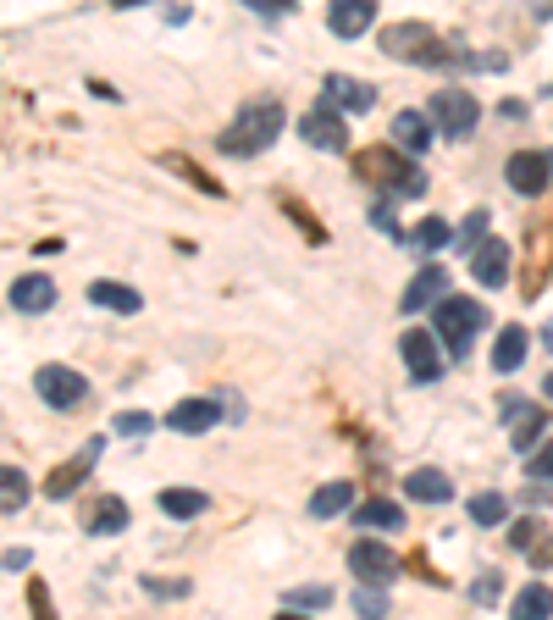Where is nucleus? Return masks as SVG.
I'll return each mask as SVG.
<instances>
[{"instance_id": "39", "label": "nucleus", "mask_w": 553, "mask_h": 620, "mask_svg": "<svg viewBox=\"0 0 553 620\" xmlns=\"http://www.w3.org/2000/svg\"><path fill=\"white\" fill-rule=\"evenodd\" d=\"M526 471H531V477H542V482L553 477V443H548V449H537V455H526Z\"/></svg>"}, {"instance_id": "12", "label": "nucleus", "mask_w": 553, "mask_h": 620, "mask_svg": "<svg viewBox=\"0 0 553 620\" xmlns=\"http://www.w3.org/2000/svg\"><path fill=\"white\" fill-rule=\"evenodd\" d=\"M95 460H101V437H89V443H83V449H78L67 466H56V471L45 477V493H50V499H67V493H78V482H83L89 471H95Z\"/></svg>"}, {"instance_id": "11", "label": "nucleus", "mask_w": 553, "mask_h": 620, "mask_svg": "<svg viewBox=\"0 0 553 620\" xmlns=\"http://www.w3.org/2000/svg\"><path fill=\"white\" fill-rule=\"evenodd\" d=\"M399 349H404V366H410V377H415V383H437V377H443L437 332H421V327H410V332L399 338Z\"/></svg>"}, {"instance_id": "46", "label": "nucleus", "mask_w": 553, "mask_h": 620, "mask_svg": "<svg viewBox=\"0 0 553 620\" xmlns=\"http://www.w3.org/2000/svg\"><path fill=\"white\" fill-rule=\"evenodd\" d=\"M7 571H28V549H7Z\"/></svg>"}, {"instance_id": "45", "label": "nucleus", "mask_w": 553, "mask_h": 620, "mask_svg": "<svg viewBox=\"0 0 553 620\" xmlns=\"http://www.w3.org/2000/svg\"><path fill=\"white\" fill-rule=\"evenodd\" d=\"M28 598H34V615H50V593H45V582H34Z\"/></svg>"}, {"instance_id": "40", "label": "nucleus", "mask_w": 553, "mask_h": 620, "mask_svg": "<svg viewBox=\"0 0 553 620\" xmlns=\"http://www.w3.org/2000/svg\"><path fill=\"white\" fill-rule=\"evenodd\" d=\"M354 609H360V615H388V598H383V587H377V593L365 587V593L354 598Z\"/></svg>"}, {"instance_id": "30", "label": "nucleus", "mask_w": 553, "mask_h": 620, "mask_svg": "<svg viewBox=\"0 0 553 620\" xmlns=\"http://www.w3.org/2000/svg\"><path fill=\"white\" fill-rule=\"evenodd\" d=\"M28 504V477L17 466H0V510H23Z\"/></svg>"}, {"instance_id": "20", "label": "nucleus", "mask_w": 553, "mask_h": 620, "mask_svg": "<svg viewBox=\"0 0 553 620\" xmlns=\"http://www.w3.org/2000/svg\"><path fill=\"white\" fill-rule=\"evenodd\" d=\"M443 294H448V272H443V266H426V272H415V283L404 289V305H399V311L415 316L421 305H437Z\"/></svg>"}, {"instance_id": "37", "label": "nucleus", "mask_w": 553, "mask_h": 620, "mask_svg": "<svg viewBox=\"0 0 553 620\" xmlns=\"http://www.w3.org/2000/svg\"><path fill=\"white\" fill-rule=\"evenodd\" d=\"M283 211H289V217H294V222H299V227H305V238H310V244H321V227H316V222H310V211H305V206H299V200H283Z\"/></svg>"}, {"instance_id": "22", "label": "nucleus", "mask_w": 553, "mask_h": 620, "mask_svg": "<svg viewBox=\"0 0 553 620\" xmlns=\"http://www.w3.org/2000/svg\"><path fill=\"white\" fill-rule=\"evenodd\" d=\"M404 493H410V499H421V504H448V499H454V482H448L443 471H432V466H421V471H410V482H404Z\"/></svg>"}, {"instance_id": "19", "label": "nucleus", "mask_w": 553, "mask_h": 620, "mask_svg": "<svg viewBox=\"0 0 553 620\" xmlns=\"http://www.w3.org/2000/svg\"><path fill=\"white\" fill-rule=\"evenodd\" d=\"M83 526L95 531V538H117V531L128 526V504H122V499H111V493H101L95 504L83 510Z\"/></svg>"}, {"instance_id": "27", "label": "nucleus", "mask_w": 553, "mask_h": 620, "mask_svg": "<svg viewBox=\"0 0 553 620\" xmlns=\"http://www.w3.org/2000/svg\"><path fill=\"white\" fill-rule=\"evenodd\" d=\"M349 504H354V488H349V482H327V488H316V493H310V515H316V520L343 515Z\"/></svg>"}, {"instance_id": "34", "label": "nucleus", "mask_w": 553, "mask_h": 620, "mask_svg": "<svg viewBox=\"0 0 553 620\" xmlns=\"http://www.w3.org/2000/svg\"><path fill=\"white\" fill-rule=\"evenodd\" d=\"M283 604H289V609H327V604H332V587H294Z\"/></svg>"}, {"instance_id": "8", "label": "nucleus", "mask_w": 553, "mask_h": 620, "mask_svg": "<svg viewBox=\"0 0 553 620\" xmlns=\"http://www.w3.org/2000/svg\"><path fill=\"white\" fill-rule=\"evenodd\" d=\"M349 571H354L365 587H388V582L399 576V554H393L388 543H377V538H360V543L349 549Z\"/></svg>"}, {"instance_id": "35", "label": "nucleus", "mask_w": 553, "mask_h": 620, "mask_svg": "<svg viewBox=\"0 0 553 620\" xmlns=\"http://www.w3.org/2000/svg\"><path fill=\"white\" fill-rule=\"evenodd\" d=\"M537 538H542V520H537V515H520V520L509 526V549H531Z\"/></svg>"}, {"instance_id": "6", "label": "nucleus", "mask_w": 553, "mask_h": 620, "mask_svg": "<svg viewBox=\"0 0 553 620\" xmlns=\"http://www.w3.org/2000/svg\"><path fill=\"white\" fill-rule=\"evenodd\" d=\"M34 394L50 405V410H78L89 399V377L72 372V366H39L34 372Z\"/></svg>"}, {"instance_id": "33", "label": "nucleus", "mask_w": 553, "mask_h": 620, "mask_svg": "<svg viewBox=\"0 0 553 620\" xmlns=\"http://www.w3.org/2000/svg\"><path fill=\"white\" fill-rule=\"evenodd\" d=\"M487 222H493L487 211H471V217H466V227H459V233H454V244H459V249H466V255H471V249L482 244V233H487Z\"/></svg>"}, {"instance_id": "2", "label": "nucleus", "mask_w": 553, "mask_h": 620, "mask_svg": "<svg viewBox=\"0 0 553 620\" xmlns=\"http://www.w3.org/2000/svg\"><path fill=\"white\" fill-rule=\"evenodd\" d=\"M283 122H289V117H283V106H276V101H249L216 144H222V155H260V150L276 144Z\"/></svg>"}, {"instance_id": "15", "label": "nucleus", "mask_w": 553, "mask_h": 620, "mask_svg": "<svg viewBox=\"0 0 553 620\" xmlns=\"http://www.w3.org/2000/svg\"><path fill=\"white\" fill-rule=\"evenodd\" d=\"M471 272H476L482 289H504L509 283V244L504 238H482L471 249Z\"/></svg>"}, {"instance_id": "42", "label": "nucleus", "mask_w": 553, "mask_h": 620, "mask_svg": "<svg viewBox=\"0 0 553 620\" xmlns=\"http://www.w3.org/2000/svg\"><path fill=\"white\" fill-rule=\"evenodd\" d=\"M372 227H383L388 238H399V222H393V206H372Z\"/></svg>"}, {"instance_id": "23", "label": "nucleus", "mask_w": 553, "mask_h": 620, "mask_svg": "<svg viewBox=\"0 0 553 620\" xmlns=\"http://www.w3.org/2000/svg\"><path fill=\"white\" fill-rule=\"evenodd\" d=\"M354 526H365V531H393V526H404V510H399L393 499H365V504L354 510Z\"/></svg>"}, {"instance_id": "36", "label": "nucleus", "mask_w": 553, "mask_h": 620, "mask_svg": "<svg viewBox=\"0 0 553 620\" xmlns=\"http://www.w3.org/2000/svg\"><path fill=\"white\" fill-rule=\"evenodd\" d=\"M415 244H421V249H443V244H448V222H437V217H432V222H421Z\"/></svg>"}, {"instance_id": "3", "label": "nucleus", "mask_w": 553, "mask_h": 620, "mask_svg": "<svg viewBox=\"0 0 553 620\" xmlns=\"http://www.w3.org/2000/svg\"><path fill=\"white\" fill-rule=\"evenodd\" d=\"M553 278V211H537L526 222V249H520V300H537Z\"/></svg>"}, {"instance_id": "10", "label": "nucleus", "mask_w": 553, "mask_h": 620, "mask_svg": "<svg viewBox=\"0 0 553 620\" xmlns=\"http://www.w3.org/2000/svg\"><path fill=\"white\" fill-rule=\"evenodd\" d=\"M299 139L310 150H349V128H343V112L338 106H316L299 117Z\"/></svg>"}, {"instance_id": "16", "label": "nucleus", "mask_w": 553, "mask_h": 620, "mask_svg": "<svg viewBox=\"0 0 553 620\" xmlns=\"http://www.w3.org/2000/svg\"><path fill=\"white\" fill-rule=\"evenodd\" d=\"M216 416H222V405H216V399H183V405H172V410H166V426H172V432L200 437V432H211V426H216Z\"/></svg>"}, {"instance_id": "28", "label": "nucleus", "mask_w": 553, "mask_h": 620, "mask_svg": "<svg viewBox=\"0 0 553 620\" xmlns=\"http://www.w3.org/2000/svg\"><path fill=\"white\" fill-rule=\"evenodd\" d=\"M509 615H520V620H542V615H553V593H548L542 582H531V587H520V593H515Z\"/></svg>"}, {"instance_id": "7", "label": "nucleus", "mask_w": 553, "mask_h": 620, "mask_svg": "<svg viewBox=\"0 0 553 620\" xmlns=\"http://www.w3.org/2000/svg\"><path fill=\"white\" fill-rule=\"evenodd\" d=\"M426 117H432L437 128H448L454 139H466V133L482 122V106H476V95H466V89H437Z\"/></svg>"}, {"instance_id": "1", "label": "nucleus", "mask_w": 553, "mask_h": 620, "mask_svg": "<svg viewBox=\"0 0 553 620\" xmlns=\"http://www.w3.org/2000/svg\"><path fill=\"white\" fill-rule=\"evenodd\" d=\"M354 172L365 184H377L388 200H421L426 195V172L410 161V150L399 144H372V150H354Z\"/></svg>"}, {"instance_id": "29", "label": "nucleus", "mask_w": 553, "mask_h": 620, "mask_svg": "<svg viewBox=\"0 0 553 620\" xmlns=\"http://www.w3.org/2000/svg\"><path fill=\"white\" fill-rule=\"evenodd\" d=\"M161 510H166L172 520H189V515L205 510V493H195V488H166V493H161Z\"/></svg>"}, {"instance_id": "32", "label": "nucleus", "mask_w": 553, "mask_h": 620, "mask_svg": "<svg viewBox=\"0 0 553 620\" xmlns=\"http://www.w3.org/2000/svg\"><path fill=\"white\" fill-rule=\"evenodd\" d=\"M111 432H117V437H144V432H155V416H144V410H122V416L111 421Z\"/></svg>"}, {"instance_id": "31", "label": "nucleus", "mask_w": 553, "mask_h": 620, "mask_svg": "<svg viewBox=\"0 0 553 620\" xmlns=\"http://www.w3.org/2000/svg\"><path fill=\"white\" fill-rule=\"evenodd\" d=\"M504 515H509L504 493H476V499H471V520H476V526H498Z\"/></svg>"}, {"instance_id": "25", "label": "nucleus", "mask_w": 553, "mask_h": 620, "mask_svg": "<svg viewBox=\"0 0 553 620\" xmlns=\"http://www.w3.org/2000/svg\"><path fill=\"white\" fill-rule=\"evenodd\" d=\"M161 166H166V172H177L183 184H195V189H205V195H222V184H216V177H211V172H200V161H189V155H183V150H166V155H161Z\"/></svg>"}, {"instance_id": "4", "label": "nucleus", "mask_w": 553, "mask_h": 620, "mask_svg": "<svg viewBox=\"0 0 553 620\" xmlns=\"http://www.w3.org/2000/svg\"><path fill=\"white\" fill-rule=\"evenodd\" d=\"M432 311H437V343H443L448 354H466L471 338L487 327V305H476V300H448V294H443Z\"/></svg>"}, {"instance_id": "5", "label": "nucleus", "mask_w": 553, "mask_h": 620, "mask_svg": "<svg viewBox=\"0 0 553 620\" xmlns=\"http://www.w3.org/2000/svg\"><path fill=\"white\" fill-rule=\"evenodd\" d=\"M393 61H432V67H443V61H459V50H448L426 23H393V28H383V39H377Z\"/></svg>"}, {"instance_id": "44", "label": "nucleus", "mask_w": 553, "mask_h": 620, "mask_svg": "<svg viewBox=\"0 0 553 620\" xmlns=\"http://www.w3.org/2000/svg\"><path fill=\"white\" fill-rule=\"evenodd\" d=\"M493 593H498V576H493V571H487V576H482V582H476V587H471V598H476V604H487V598H493Z\"/></svg>"}, {"instance_id": "21", "label": "nucleus", "mask_w": 553, "mask_h": 620, "mask_svg": "<svg viewBox=\"0 0 553 620\" xmlns=\"http://www.w3.org/2000/svg\"><path fill=\"white\" fill-rule=\"evenodd\" d=\"M89 300H95L101 311H117V316H133V311H144V300H139V289H128V283H89Z\"/></svg>"}, {"instance_id": "38", "label": "nucleus", "mask_w": 553, "mask_h": 620, "mask_svg": "<svg viewBox=\"0 0 553 620\" xmlns=\"http://www.w3.org/2000/svg\"><path fill=\"white\" fill-rule=\"evenodd\" d=\"M526 554H531V565H537V571H548V565H553V531H542V538H537Z\"/></svg>"}, {"instance_id": "18", "label": "nucleus", "mask_w": 553, "mask_h": 620, "mask_svg": "<svg viewBox=\"0 0 553 620\" xmlns=\"http://www.w3.org/2000/svg\"><path fill=\"white\" fill-rule=\"evenodd\" d=\"M327 106H338V112H372V106H377V89L360 83V78L332 72V78H327Z\"/></svg>"}, {"instance_id": "17", "label": "nucleus", "mask_w": 553, "mask_h": 620, "mask_svg": "<svg viewBox=\"0 0 553 620\" xmlns=\"http://www.w3.org/2000/svg\"><path fill=\"white\" fill-rule=\"evenodd\" d=\"M12 305H17L23 316H45V311L56 305V283H50L45 272H23V278L12 283Z\"/></svg>"}, {"instance_id": "43", "label": "nucleus", "mask_w": 553, "mask_h": 620, "mask_svg": "<svg viewBox=\"0 0 553 620\" xmlns=\"http://www.w3.org/2000/svg\"><path fill=\"white\" fill-rule=\"evenodd\" d=\"M144 593H161V598H177V593H183V582H155V576H144Z\"/></svg>"}, {"instance_id": "14", "label": "nucleus", "mask_w": 553, "mask_h": 620, "mask_svg": "<svg viewBox=\"0 0 553 620\" xmlns=\"http://www.w3.org/2000/svg\"><path fill=\"white\" fill-rule=\"evenodd\" d=\"M504 421H509V443H515L520 455H531V443H537L542 426H548L542 405H526V399H504Z\"/></svg>"}, {"instance_id": "47", "label": "nucleus", "mask_w": 553, "mask_h": 620, "mask_svg": "<svg viewBox=\"0 0 553 620\" xmlns=\"http://www.w3.org/2000/svg\"><path fill=\"white\" fill-rule=\"evenodd\" d=\"M548 394H553V372H548Z\"/></svg>"}, {"instance_id": "41", "label": "nucleus", "mask_w": 553, "mask_h": 620, "mask_svg": "<svg viewBox=\"0 0 553 620\" xmlns=\"http://www.w3.org/2000/svg\"><path fill=\"white\" fill-rule=\"evenodd\" d=\"M244 7H249V12H266V17H276V12H294L299 0H244Z\"/></svg>"}, {"instance_id": "24", "label": "nucleus", "mask_w": 553, "mask_h": 620, "mask_svg": "<svg viewBox=\"0 0 553 620\" xmlns=\"http://www.w3.org/2000/svg\"><path fill=\"white\" fill-rule=\"evenodd\" d=\"M393 144H399V150H426V144H432V117L399 112V117H393Z\"/></svg>"}, {"instance_id": "13", "label": "nucleus", "mask_w": 553, "mask_h": 620, "mask_svg": "<svg viewBox=\"0 0 553 620\" xmlns=\"http://www.w3.org/2000/svg\"><path fill=\"white\" fill-rule=\"evenodd\" d=\"M372 23H377V0H332L327 7V28L338 39H360Z\"/></svg>"}, {"instance_id": "9", "label": "nucleus", "mask_w": 553, "mask_h": 620, "mask_svg": "<svg viewBox=\"0 0 553 620\" xmlns=\"http://www.w3.org/2000/svg\"><path fill=\"white\" fill-rule=\"evenodd\" d=\"M504 177H509L515 195L537 200V195H548V184H553V155H542V150H515L509 166H504Z\"/></svg>"}, {"instance_id": "26", "label": "nucleus", "mask_w": 553, "mask_h": 620, "mask_svg": "<svg viewBox=\"0 0 553 620\" xmlns=\"http://www.w3.org/2000/svg\"><path fill=\"white\" fill-rule=\"evenodd\" d=\"M526 327H504L498 332V349H493V372H520V361H526Z\"/></svg>"}]
</instances>
